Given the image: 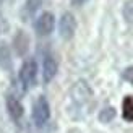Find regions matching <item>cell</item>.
<instances>
[{
    "label": "cell",
    "instance_id": "8",
    "mask_svg": "<svg viewBox=\"0 0 133 133\" xmlns=\"http://www.w3.org/2000/svg\"><path fill=\"white\" fill-rule=\"evenodd\" d=\"M13 47H15L18 55H24L29 49V37L24 31H18L15 39H13Z\"/></svg>",
    "mask_w": 133,
    "mask_h": 133
},
{
    "label": "cell",
    "instance_id": "5",
    "mask_svg": "<svg viewBox=\"0 0 133 133\" xmlns=\"http://www.w3.org/2000/svg\"><path fill=\"white\" fill-rule=\"evenodd\" d=\"M54 26H55L54 15H52L50 11H45V13H42V15L36 19L34 29H36V32L39 36H47V34H50V32L54 31Z\"/></svg>",
    "mask_w": 133,
    "mask_h": 133
},
{
    "label": "cell",
    "instance_id": "1",
    "mask_svg": "<svg viewBox=\"0 0 133 133\" xmlns=\"http://www.w3.org/2000/svg\"><path fill=\"white\" fill-rule=\"evenodd\" d=\"M49 117H50V107L47 99H45V96H39L32 105V120L37 127H42L49 122Z\"/></svg>",
    "mask_w": 133,
    "mask_h": 133
},
{
    "label": "cell",
    "instance_id": "12",
    "mask_svg": "<svg viewBox=\"0 0 133 133\" xmlns=\"http://www.w3.org/2000/svg\"><path fill=\"white\" fill-rule=\"evenodd\" d=\"M122 15L125 18V21L133 24V0H127L123 3V8H122Z\"/></svg>",
    "mask_w": 133,
    "mask_h": 133
},
{
    "label": "cell",
    "instance_id": "4",
    "mask_svg": "<svg viewBox=\"0 0 133 133\" xmlns=\"http://www.w3.org/2000/svg\"><path fill=\"white\" fill-rule=\"evenodd\" d=\"M75 31H76V19H75V16H73L70 11L63 13L60 21H58V32H60V36L68 41V39L73 37Z\"/></svg>",
    "mask_w": 133,
    "mask_h": 133
},
{
    "label": "cell",
    "instance_id": "6",
    "mask_svg": "<svg viewBox=\"0 0 133 133\" xmlns=\"http://www.w3.org/2000/svg\"><path fill=\"white\" fill-rule=\"evenodd\" d=\"M6 109H8V114L15 122H19L23 117V105L19 102V99L15 97L13 94L6 96Z\"/></svg>",
    "mask_w": 133,
    "mask_h": 133
},
{
    "label": "cell",
    "instance_id": "13",
    "mask_svg": "<svg viewBox=\"0 0 133 133\" xmlns=\"http://www.w3.org/2000/svg\"><path fill=\"white\" fill-rule=\"evenodd\" d=\"M114 117H115V109L114 107H104L99 112V120L102 123H109L110 120H114Z\"/></svg>",
    "mask_w": 133,
    "mask_h": 133
},
{
    "label": "cell",
    "instance_id": "14",
    "mask_svg": "<svg viewBox=\"0 0 133 133\" xmlns=\"http://www.w3.org/2000/svg\"><path fill=\"white\" fill-rule=\"evenodd\" d=\"M122 78L125 81H128L130 84H133V66H127L122 73Z\"/></svg>",
    "mask_w": 133,
    "mask_h": 133
},
{
    "label": "cell",
    "instance_id": "9",
    "mask_svg": "<svg viewBox=\"0 0 133 133\" xmlns=\"http://www.w3.org/2000/svg\"><path fill=\"white\" fill-rule=\"evenodd\" d=\"M41 5H42V0H26L24 8H23V18H24V21H28V19L34 15L39 8H41Z\"/></svg>",
    "mask_w": 133,
    "mask_h": 133
},
{
    "label": "cell",
    "instance_id": "7",
    "mask_svg": "<svg viewBox=\"0 0 133 133\" xmlns=\"http://www.w3.org/2000/svg\"><path fill=\"white\" fill-rule=\"evenodd\" d=\"M57 60L52 55L44 57V65H42V78H44V83H49L54 79V76L57 75Z\"/></svg>",
    "mask_w": 133,
    "mask_h": 133
},
{
    "label": "cell",
    "instance_id": "2",
    "mask_svg": "<svg viewBox=\"0 0 133 133\" xmlns=\"http://www.w3.org/2000/svg\"><path fill=\"white\" fill-rule=\"evenodd\" d=\"M36 78H37V63L29 58V60H26L21 66V70H19V81L23 83L24 89L29 88V86H34L36 84Z\"/></svg>",
    "mask_w": 133,
    "mask_h": 133
},
{
    "label": "cell",
    "instance_id": "10",
    "mask_svg": "<svg viewBox=\"0 0 133 133\" xmlns=\"http://www.w3.org/2000/svg\"><path fill=\"white\" fill-rule=\"evenodd\" d=\"M0 66L5 70L11 68V54L5 44H0Z\"/></svg>",
    "mask_w": 133,
    "mask_h": 133
},
{
    "label": "cell",
    "instance_id": "3",
    "mask_svg": "<svg viewBox=\"0 0 133 133\" xmlns=\"http://www.w3.org/2000/svg\"><path fill=\"white\" fill-rule=\"evenodd\" d=\"M70 97L73 102L81 105V104H86L92 97V91L86 81H76L70 89Z\"/></svg>",
    "mask_w": 133,
    "mask_h": 133
},
{
    "label": "cell",
    "instance_id": "15",
    "mask_svg": "<svg viewBox=\"0 0 133 133\" xmlns=\"http://www.w3.org/2000/svg\"><path fill=\"white\" fill-rule=\"evenodd\" d=\"M13 3V0H0V6H10Z\"/></svg>",
    "mask_w": 133,
    "mask_h": 133
},
{
    "label": "cell",
    "instance_id": "11",
    "mask_svg": "<svg viewBox=\"0 0 133 133\" xmlns=\"http://www.w3.org/2000/svg\"><path fill=\"white\" fill-rule=\"evenodd\" d=\"M122 114L125 120L133 122V97L131 96H125L122 102Z\"/></svg>",
    "mask_w": 133,
    "mask_h": 133
},
{
    "label": "cell",
    "instance_id": "16",
    "mask_svg": "<svg viewBox=\"0 0 133 133\" xmlns=\"http://www.w3.org/2000/svg\"><path fill=\"white\" fill-rule=\"evenodd\" d=\"M84 2H86V0H71V3L75 5V6H81Z\"/></svg>",
    "mask_w": 133,
    "mask_h": 133
}]
</instances>
